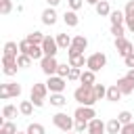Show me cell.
I'll use <instances>...</instances> for the list:
<instances>
[{"label": "cell", "mask_w": 134, "mask_h": 134, "mask_svg": "<svg viewBox=\"0 0 134 134\" xmlns=\"http://www.w3.org/2000/svg\"><path fill=\"white\" fill-rule=\"evenodd\" d=\"M17 69H19V65H17V59L15 57H4L2 54V71H4V75H15L17 73Z\"/></svg>", "instance_id": "8fae6325"}, {"label": "cell", "mask_w": 134, "mask_h": 134, "mask_svg": "<svg viewBox=\"0 0 134 134\" xmlns=\"http://www.w3.org/2000/svg\"><path fill=\"white\" fill-rule=\"evenodd\" d=\"M52 124H54L59 130H63L65 134H67V132H71V130L75 128V119H73V117H69L67 113H54V115H52Z\"/></svg>", "instance_id": "3957f363"}, {"label": "cell", "mask_w": 134, "mask_h": 134, "mask_svg": "<svg viewBox=\"0 0 134 134\" xmlns=\"http://www.w3.org/2000/svg\"><path fill=\"white\" fill-rule=\"evenodd\" d=\"M84 2H86V0H67V4H69V10H80V8L84 6Z\"/></svg>", "instance_id": "f35d334b"}, {"label": "cell", "mask_w": 134, "mask_h": 134, "mask_svg": "<svg viewBox=\"0 0 134 134\" xmlns=\"http://www.w3.org/2000/svg\"><path fill=\"white\" fill-rule=\"evenodd\" d=\"M46 92H50L48 90V86L46 84H34L31 86V94H29V100L34 103V107H44V98H46Z\"/></svg>", "instance_id": "7a4b0ae2"}, {"label": "cell", "mask_w": 134, "mask_h": 134, "mask_svg": "<svg viewBox=\"0 0 134 134\" xmlns=\"http://www.w3.org/2000/svg\"><path fill=\"white\" fill-rule=\"evenodd\" d=\"M124 25H111V34L115 36V38H124Z\"/></svg>", "instance_id": "ab89813d"}, {"label": "cell", "mask_w": 134, "mask_h": 134, "mask_svg": "<svg viewBox=\"0 0 134 134\" xmlns=\"http://www.w3.org/2000/svg\"><path fill=\"white\" fill-rule=\"evenodd\" d=\"M25 132H27V134H46V130H44L42 124H29Z\"/></svg>", "instance_id": "4dcf8cb0"}, {"label": "cell", "mask_w": 134, "mask_h": 134, "mask_svg": "<svg viewBox=\"0 0 134 134\" xmlns=\"http://www.w3.org/2000/svg\"><path fill=\"white\" fill-rule=\"evenodd\" d=\"M46 86H48L50 94H59V92H63V90H65L67 80H65V77H61V75H50V77L46 80Z\"/></svg>", "instance_id": "52a82bcc"}, {"label": "cell", "mask_w": 134, "mask_h": 134, "mask_svg": "<svg viewBox=\"0 0 134 134\" xmlns=\"http://www.w3.org/2000/svg\"><path fill=\"white\" fill-rule=\"evenodd\" d=\"M126 77H128L130 82H134V69H128V73H126Z\"/></svg>", "instance_id": "f6af8a7d"}, {"label": "cell", "mask_w": 134, "mask_h": 134, "mask_svg": "<svg viewBox=\"0 0 134 134\" xmlns=\"http://www.w3.org/2000/svg\"><path fill=\"white\" fill-rule=\"evenodd\" d=\"M126 27H128V29L134 34V19H126Z\"/></svg>", "instance_id": "ee69618b"}, {"label": "cell", "mask_w": 134, "mask_h": 134, "mask_svg": "<svg viewBox=\"0 0 134 134\" xmlns=\"http://www.w3.org/2000/svg\"><path fill=\"white\" fill-rule=\"evenodd\" d=\"M63 21H65V25H67V27H77L80 17H77V13H75V10H65Z\"/></svg>", "instance_id": "e0dca14e"}, {"label": "cell", "mask_w": 134, "mask_h": 134, "mask_svg": "<svg viewBox=\"0 0 134 134\" xmlns=\"http://www.w3.org/2000/svg\"><path fill=\"white\" fill-rule=\"evenodd\" d=\"M107 130V124L98 117H94L92 121H88V134H105Z\"/></svg>", "instance_id": "5bb4252c"}, {"label": "cell", "mask_w": 134, "mask_h": 134, "mask_svg": "<svg viewBox=\"0 0 134 134\" xmlns=\"http://www.w3.org/2000/svg\"><path fill=\"white\" fill-rule=\"evenodd\" d=\"M124 63H126V67H130V69H134V50L128 54V57H124Z\"/></svg>", "instance_id": "b9f144b4"}, {"label": "cell", "mask_w": 134, "mask_h": 134, "mask_svg": "<svg viewBox=\"0 0 134 134\" xmlns=\"http://www.w3.org/2000/svg\"><path fill=\"white\" fill-rule=\"evenodd\" d=\"M19 113L25 115V117H29V115L34 113V103H31V100H21V105H19Z\"/></svg>", "instance_id": "484cf974"}, {"label": "cell", "mask_w": 134, "mask_h": 134, "mask_svg": "<svg viewBox=\"0 0 134 134\" xmlns=\"http://www.w3.org/2000/svg\"><path fill=\"white\" fill-rule=\"evenodd\" d=\"M121 128H124V124H121L117 117H113V119L107 121V132H109V134H119Z\"/></svg>", "instance_id": "603a6c76"}, {"label": "cell", "mask_w": 134, "mask_h": 134, "mask_svg": "<svg viewBox=\"0 0 134 134\" xmlns=\"http://www.w3.org/2000/svg\"><path fill=\"white\" fill-rule=\"evenodd\" d=\"M23 54H27L31 61H42V59H44L42 46H40V44H31V42H29V46H27V50H25Z\"/></svg>", "instance_id": "4fadbf2b"}, {"label": "cell", "mask_w": 134, "mask_h": 134, "mask_svg": "<svg viewBox=\"0 0 134 134\" xmlns=\"http://www.w3.org/2000/svg\"><path fill=\"white\" fill-rule=\"evenodd\" d=\"M50 105H52V107H65V105H67V98L63 96V92L50 94Z\"/></svg>", "instance_id": "83f0119b"}, {"label": "cell", "mask_w": 134, "mask_h": 134, "mask_svg": "<svg viewBox=\"0 0 134 134\" xmlns=\"http://www.w3.org/2000/svg\"><path fill=\"white\" fill-rule=\"evenodd\" d=\"M73 132H77V134H82V132H88V121H75V128H73Z\"/></svg>", "instance_id": "60d3db41"}, {"label": "cell", "mask_w": 134, "mask_h": 134, "mask_svg": "<svg viewBox=\"0 0 134 134\" xmlns=\"http://www.w3.org/2000/svg\"><path fill=\"white\" fill-rule=\"evenodd\" d=\"M80 77H82V69H77V67H71V71H69L67 80H69V82H75V80H80Z\"/></svg>", "instance_id": "74e56055"}, {"label": "cell", "mask_w": 134, "mask_h": 134, "mask_svg": "<svg viewBox=\"0 0 134 134\" xmlns=\"http://www.w3.org/2000/svg\"><path fill=\"white\" fill-rule=\"evenodd\" d=\"M94 92H96V98H98V100H100V98H107V86L94 84Z\"/></svg>", "instance_id": "836d02e7"}, {"label": "cell", "mask_w": 134, "mask_h": 134, "mask_svg": "<svg viewBox=\"0 0 134 134\" xmlns=\"http://www.w3.org/2000/svg\"><path fill=\"white\" fill-rule=\"evenodd\" d=\"M124 15H126V19H134V0H128V4L124 8Z\"/></svg>", "instance_id": "8d00e7d4"}, {"label": "cell", "mask_w": 134, "mask_h": 134, "mask_svg": "<svg viewBox=\"0 0 134 134\" xmlns=\"http://www.w3.org/2000/svg\"><path fill=\"white\" fill-rule=\"evenodd\" d=\"M132 117H134V115H132L130 111H121V113L117 115V119H119L124 126H126V124H132Z\"/></svg>", "instance_id": "d590c367"}, {"label": "cell", "mask_w": 134, "mask_h": 134, "mask_svg": "<svg viewBox=\"0 0 134 134\" xmlns=\"http://www.w3.org/2000/svg\"><path fill=\"white\" fill-rule=\"evenodd\" d=\"M42 23L44 25H54L57 23V10L52 6H48V8L42 10Z\"/></svg>", "instance_id": "9a60e30c"}, {"label": "cell", "mask_w": 134, "mask_h": 134, "mask_svg": "<svg viewBox=\"0 0 134 134\" xmlns=\"http://www.w3.org/2000/svg\"><path fill=\"white\" fill-rule=\"evenodd\" d=\"M71 42H73V38H69L67 34H57V44H59L61 50H69Z\"/></svg>", "instance_id": "d6986e66"}, {"label": "cell", "mask_w": 134, "mask_h": 134, "mask_svg": "<svg viewBox=\"0 0 134 134\" xmlns=\"http://www.w3.org/2000/svg\"><path fill=\"white\" fill-rule=\"evenodd\" d=\"M107 65V54L105 52H94V54H90L88 57V63H86V67L90 69V71H100L103 67Z\"/></svg>", "instance_id": "5b68a950"}, {"label": "cell", "mask_w": 134, "mask_h": 134, "mask_svg": "<svg viewBox=\"0 0 134 134\" xmlns=\"http://www.w3.org/2000/svg\"><path fill=\"white\" fill-rule=\"evenodd\" d=\"M73 98H75L80 105H84V107H92V105L98 100V98H96V92H94V86H82V84H80V88H75Z\"/></svg>", "instance_id": "6da1fadb"}, {"label": "cell", "mask_w": 134, "mask_h": 134, "mask_svg": "<svg viewBox=\"0 0 134 134\" xmlns=\"http://www.w3.org/2000/svg\"><path fill=\"white\" fill-rule=\"evenodd\" d=\"M67 134H77V132H67Z\"/></svg>", "instance_id": "681fc988"}, {"label": "cell", "mask_w": 134, "mask_h": 134, "mask_svg": "<svg viewBox=\"0 0 134 134\" xmlns=\"http://www.w3.org/2000/svg\"><path fill=\"white\" fill-rule=\"evenodd\" d=\"M117 88L121 90V94H132V92H134V82H130V80L124 75V77L117 80Z\"/></svg>", "instance_id": "2e32d148"}, {"label": "cell", "mask_w": 134, "mask_h": 134, "mask_svg": "<svg viewBox=\"0 0 134 134\" xmlns=\"http://www.w3.org/2000/svg\"><path fill=\"white\" fill-rule=\"evenodd\" d=\"M94 117H96V111L92 107H84V105H80L75 109V113H73V119L75 121H92Z\"/></svg>", "instance_id": "ba28073f"}, {"label": "cell", "mask_w": 134, "mask_h": 134, "mask_svg": "<svg viewBox=\"0 0 134 134\" xmlns=\"http://www.w3.org/2000/svg\"><path fill=\"white\" fill-rule=\"evenodd\" d=\"M94 8H96V15H98V17H109V15H111V6H109V0H100V2H98Z\"/></svg>", "instance_id": "ac0fdd59"}, {"label": "cell", "mask_w": 134, "mask_h": 134, "mask_svg": "<svg viewBox=\"0 0 134 134\" xmlns=\"http://www.w3.org/2000/svg\"><path fill=\"white\" fill-rule=\"evenodd\" d=\"M109 19H111V25H124L126 23V15L121 10H111Z\"/></svg>", "instance_id": "cb8c5ba5"}, {"label": "cell", "mask_w": 134, "mask_h": 134, "mask_svg": "<svg viewBox=\"0 0 134 134\" xmlns=\"http://www.w3.org/2000/svg\"><path fill=\"white\" fill-rule=\"evenodd\" d=\"M119 134H134V121H132V124H126Z\"/></svg>", "instance_id": "7bdbcfd3"}, {"label": "cell", "mask_w": 134, "mask_h": 134, "mask_svg": "<svg viewBox=\"0 0 134 134\" xmlns=\"http://www.w3.org/2000/svg\"><path fill=\"white\" fill-rule=\"evenodd\" d=\"M13 10V2L10 0H0V15H8Z\"/></svg>", "instance_id": "e575fe53"}, {"label": "cell", "mask_w": 134, "mask_h": 134, "mask_svg": "<svg viewBox=\"0 0 134 134\" xmlns=\"http://www.w3.org/2000/svg\"><path fill=\"white\" fill-rule=\"evenodd\" d=\"M119 98H121V90L117 88V84L109 86V88H107V100H111V103H117Z\"/></svg>", "instance_id": "7402d4cb"}, {"label": "cell", "mask_w": 134, "mask_h": 134, "mask_svg": "<svg viewBox=\"0 0 134 134\" xmlns=\"http://www.w3.org/2000/svg\"><path fill=\"white\" fill-rule=\"evenodd\" d=\"M86 2H88V4H92V6H96V4L100 2V0H86Z\"/></svg>", "instance_id": "7dc6e473"}, {"label": "cell", "mask_w": 134, "mask_h": 134, "mask_svg": "<svg viewBox=\"0 0 134 134\" xmlns=\"http://www.w3.org/2000/svg\"><path fill=\"white\" fill-rule=\"evenodd\" d=\"M69 71H71V65L67 67V63H59V69H57V75H61V77H65V80H67V75H69Z\"/></svg>", "instance_id": "d6a6232c"}, {"label": "cell", "mask_w": 134, "mask_h": 134, "mask_svg": "<svg viewBox=\"0 0 134 134\" xmlns=\"http://www.w3.org/2000/svg\"><path fill=\"white\" fill-rule=\"evenodd\" d=\"M44 38H46V36H44L42 31H31V34H27V38H25V40H27V42H31V44H40V46H42Z\"/></svg>", "instance_id": "4316f807"}, {"label": "cell", "mask_w": 134, "mask_h": 134, "mask_svg": "<svg viewBox=\"0 0 134 134\" xmlns=\"http://www.w3.org/2000/svg\"><path fill=\"white\" fill-rule=\"evenodd\" d=\"M86 63H88V59H86L84 54H71V57H69V65H71V67H77V69H80V67H84Z\"/></svg>", "instance_id": "d4e9b609"}, {"label": "cell", "mask_w": 134, "mask_h": 134, "mask_svg": "<svg viewBox=\"0 0 134 134\" xmlns=\"http://www.w3.org/2000/svg\"><path fill=\"white\" fill-rule=\"evenodd\" d=\"M115 48H117V52H119L121 57H128V54L134 50V44H132L130 40H126V38H115Z\"/></svg>", "instance_id": "7c38bea8"}, {"label": "cell", "mask_w": 134, "mask_h": 134, "mask_svg": "<svg viewBox=\"0 0 134 134\" xmlns=\"http://www.w3.org/2000/svg\"><path fill=\"white\" fill-rule=\"evenodd\" d=\"M17 65H19L21 69H25V67L31 65V59H29L27 54H19V57H17Z\"/></svg>", "instance_id": "1f68e13d"}, {"label": "cell", "mask_w": 134, "mask_h": 134, "mask_svg": "<svg viewBox=\"0 0 134 134\" xmlns=\"http://www.w3.org/2000/svg\"><path fill=\"white\" fill-rule=\"evenodd\" d=\"M42 50H44V57H57V52H59L57 38L46 36V38H44V42H42Z\"/></svg>", "instance_id": "30bf717a"}, {"label": "cell", "mask_w": 134, "mask_h": 134, "mask_svg": "<svg viewBox=\"0 0 134 134\" xmlns=\"http://www.w3.org/2000/svg\"><path fill=\"white\" fill-rule=\"evenodd\" d=\"M0 134H17V126H15L13 121H2Z\"/></svg>", "instance_id": "f546056e"}, {"label": "cell", "mask_w": 134, "mask_h": 134, "mask_svg": "<svg viewBox=\"0 0 134 134\" xmlns=\"http://www.w3.org/2000/svg\"><path fill=\"white\" fill-rule=\"evenodd\" d=\"M2 117H6V121H10L13 117H17V107L15 105H4L2 107Z\"/></svg>", "instance_id": "f1b7e54d"}, {"label": "cell", "mask_w": 134, "mask_h": 134, "mask_svg": "<svg viewBox=\"0 0 134 134\" xmlns=\"http://www.w3.org/2000/svg\"><path fill=\"white\" fill-rule=\"evenodd\" d=\"M17 134H27V132H17Z\"/></svg>", "instance_id": "c3c4849f"}, {"label": "cell", "mask_w": 134, "mask_h": 134, "mask_svg": "<svg viewBox=\"0 0 134 134\" xmlns=\"http://www.w3.org/2000/svg\"><path fill=\"white\" fill-rule=\"evenodd\" d=\"M21 92H23V88H21V84H17V82L0 84V98H2V100L10 98V96H21Z\"/></svg>", "instance_id": "277c9868"}, {"label": "cell", "mask_w": 134, "mask_h": 134, "mask_svg": "<svg viewBox=\"0 0 134 134\" xmlns=\"http://www.w3.org/2000/svg\"><path fill=\"white\" fill-rule=\"evenodd\" d=\"M40 69L50 77V75H57V69H59V63H57V59L54 57H44L42 61H40Z\"/></svg>", "instance_id": "9c48e42d"}, {"label": "cell", "mask_w": 134, "mask_h": 134, "mask_svg": "<svg viewBox=\"0 0 134 134\" xmlns=\"http://www.w3.org/2000/svg\"><path fill=\"white\" fill-rule=\"evenodd\" d=\"M46 2H48V6H52V8H54V6H57L61 0H46Z\"/></svg>", "instance_id": "bcb514c9"}, {"label": "cell", "mask_w": 134, "mask_h": 134, "mask_svg": "<svg viewBox=\"0 0 134 134\" xmlns=\"http://www.w3.org/2000/svg\"><path fill=\"white\" fill-rule=\"evenodd\" d=\"M21 52H19V44L17 42H6L4 44V57H19Z\"/></svg>", "instance_id": "ffe728a7"}, {"label": "cell", "mask_w": 134, "mask_h": 134, "mask_svg": "<svg viewBox=\"0 0 134 134\" xmlns=\"http://www.w3.org/2000/svg\"><path fill=\"white\" fill-rule=\"evenodd\" d=\"M86 48H88L86 36H73V42H71V46L67 50V57H71V54H84Z\"/></svg>", "instance_id": "8992f818"}, {"label": "cell", "mask_w": 134, "mask_h": 134, "mask_svg": "<svg viewBox=\"0 0 134 134\" xmlns=\"http://www.w3.org/2000/svg\"><path fill=\"white\" fill-rule=\"evenodd\" d=\"M94 80H96V75H94V71H90V69H88V71H82V77H80V84H82V86H94V84H96Z\"/></svg>", "instance_id": "44dd1931"}]
</instances>
